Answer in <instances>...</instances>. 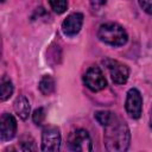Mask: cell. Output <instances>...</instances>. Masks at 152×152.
<instances>
[{"instance_id": "6da1fadb", "label": "cell", "mask_w": 152, "mask_h": 152, "mask_svg": "<svg viewBox=\"0 0 152 152\" xmlns=\"http://www.w3.org/2000/svg\"><path fill=\"white\" fill-rule=\"evenodd\" d=\"M104 145L108 151L112 152H122L126 151L129 146L131 134L129 128L124 120L120 118H113L104 126V135H103Z\"/></svg>"}, {"instance_id": "7a4b0ae2", "label": "cell", "mask_w": 152, "mask_h": 152, "mask_svg": "<svg viewBox=\"0 0 152 152\" xmlns=\"http://www.w3.org/2000/svg\"><path fill=\"white\" fill-rule=\"evenodd\" d=\"M97 37L101 42L104 44L112 45V46H121L127 43L128 36L126 30L115 23H107L102 24L99 27Z\"/></svg>"}, {"instance_id": "3957f363", "label": "cell", "mask_w": 152, "mask_h": 152, "mask_svg": "<svg viewBox=\"0 0 152 152\" xmlns=\"http://www.w3.org/2000/svg\"><path fill=\"white\" fill-rule=\"evenodd\" d=\"M68 146L72 151L88 152L93 150L91 139L89 133L86 129H76L74 131L68 139Z\"/></svg>"}, {"instance_id": "277c9868", "label": "cell", "mask_w": 152, "mask_h": 152, "mask_svg": "<svg viewBox=\"0 0 152 152\" xmlns=\"http://www.w3.org/2000/svg\"><path fill=\"white\" fill-rule=\"evenodd\" d=\"M61 147V133L55 126H48L42 133V151L55 152Z\"/></svg>"}, {"instance_id": "5b68a950", "label": "cell", "mask_w": 152, "mask_h": 152, "mask_svg": "<svg viewBox=\"0 0 152 152\" xmlns=\"http://www.w3.org/2000/svg\"><path fill=\"white\" fill-rule=\"evenodd\" d=\"M83 82L87 86V88L91 91H100L104 89L107 86V81L101 69L97 66H91L87 70V72L83 76Z\"/></svg>"}, {"instance_id": "8992f818", "label": "cell", "mask_w": 152, "mask_h": 152, "mask_svg": "<svg viewBox=\"0 0 152 152\" xmlns=\"http://www.w3.org/2000/svg\"><path fill=\"white\" fill-rule=\"evenodd\" d=\"M125 108L132 119H139L142 112V97L138 89L132 88L127 91Z\"/></svg>"}, {"instance_id": "52a82bcc", "label": "cell", "mask_w": 152, "mask_h": 152, "mask_svg": "<svg viewBox=\"0 0 152 152\" xmlns=\"http://www.w3.org/2000/svg\"><path fill=\"white\" fill-rule=\"evenodd\" d=\"M103 63L106 64V66L109 71L110 78L114 83L124 84L127 82L128 76H129V70L124 63H121L119 61H114V59H106Z\"/></svg>"}, {"instance_id": "ba28073f", "label": "cell", "mask_w": 152, "mask_h": 152, "mask_svg": "<svg viewBox=\"0 0 152 152\" xmlns=\"http://www.w3.org/2000/svg\"><path fill=\"white\" fill-rule=\"evenodd\" d=\"M17 133V120L12 114H2L0 116V139L11 140Z\"/></svg>"}, {"instance_id": "9c48e42d", "label": "cell", "mask_w": 152, "mask_h": 152, "mask_svg": "<svg viewBox=\"0 0 152 152\" xmlns=\"http://www.w3.org/2000/svg\"><path fill=\"white\" fill-rule=\"evenodd\" d=\"M82 24H83V14L78 13V12H75V13L69 14L64 19V21L62 24V30H63L65 36L72 37V36H76L80 32V30L82 27Z\"/></svg>"}, {"instance_id": "30bf717a", "label": "cell", "mask_w": 152, "mask_h": 152, "mask_svg": "<svg viewBox=\"0 0 152 152\" xmlns=\"http://www.w3.org/2000/svg\"><path fill=\"white\" fill-rule=\"evenodd\" d=\"M14 110L18 116L23 120H26L30 114V102L25 96H18L14 101Z\"/></svg>"}, {"instance_id": "8fae6325", "label": "cell", "mask_w": 152, "mask_h": 152, "mask_svg": "<svg viewBox=\"0 0 152 152\" xmlns=\"http://www.w3.org/2000/svg\"><path fill=\"white\" fill-rule=\"evenodd\" d=\"M38 87L43 95H50L55 90V80L50 75H45L40 78Z\"/></svg>"}, {"instance_id": "7c38bea8", "label": "cell", "mask_w": 152, "mask_h": 152, "mask_svg": "<svg viewBox=\"0 0 152 152\" xmlns=\"http://www.w3.org/2000/svg\"><path fill=\"white\" fill-rule=\"evenodd\" d=\"M13 94V84L11 80L4 78L0 82V101H6Z\"/></svg>"}, {"instance_id": "4fadbf2b", "label": "cell", "mask_w": 152, "mask_h": 152, "mask_svg": "<svg viewBox=\"0 0 152 152\" xmlns=\"http://www.w3.org/2000/svg\"><path fill=\"white\" fill-rule=\"evenodd\" d=\"M49 4L57 14L64 13L68 8V0H49Z\"/></svg>"}, {"instance_id": "5bb4252c", "label": "cell", "mask_w": 152, "mask_h": 152, "mask_svg": "<svg viewBox=\"0 0 152 152\" xmlns=\"http://www.w3.org/2000/svg\"><path fill=\"white\" fill-rule=\"evenodd\" d=\"M112 118H113V113H110V112H108V110H97V112L95 113V119H96V121H97L100 125H102V126H106V125L110 121Z\"/></svg>"}, {"instance_id": "9a60e30c", "label": "cell", "mask_w": 152, "mask_h": 152, "mask_svg": "<svg viewBox=\"0 0 152 152\" xmlns=\"http://www.w3.org/2000/svg\"><path fill=\"white\" fill-rule=\"evenodd\" d=\"M45 109L44 108H37L34 112H33V114H32V120H33V122L36 124V125H42L43 122H44V120H45Z\"/></svg>"}, {"instance_id": "2e32d148", "label": "cell", "mask_w": 152, "mask_h": 152, "mask_svg": "<svg viewBox=\"0 0 152 152\" xmlns=\"http://www.w3.org/2000/svg\"><path fill=\"white\" fill-rule=\"evenodd\" d=\"M139 5L147 14H151V0H139Z\"/></svg>"}, {"instance_id": "e0dca14e", "label": "cell", "mask_w": 152, "mask_h": 152, "mask_svg": "<svg viewBox=\"0 0 152 152\" xmlns=\"http://www.w3.org/2000/svg\"><path fill=\"white\" fill-rule=\"evenodd\" d=\"M89 1H90V5H91L94 8H97V7L103 6L107 0H89Z\"/></svg>"}]
</instances>
